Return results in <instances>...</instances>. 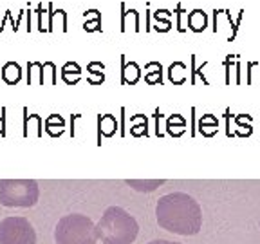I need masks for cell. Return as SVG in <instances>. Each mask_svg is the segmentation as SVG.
<instances>
[{
	"instance_id": "1",
	"label": "cell",
	"mask_w": 260,
	"mask_h": 244,
	"mask_svg": "<svg viewBox=\"0 0 260 244\" xmlns=\"http://www.w3.org/2000/svg\"><path fill=\"white\" fill-rule=\"evenodd\" d=\"M155 219L162 230L175 235H197L203 228V210L191 195L174 192L159 197Z\"/></svg>"
},
{
	"instance_id": "2",
	"label": "cell",
	"mask_w": 260,
	"mask_h": 244,
	"mask_svg": "<svg viewBox=\"0 0 260 244\" xmlns=\"http://www.w3.org/2000/svg\"><path fill=\"white\" fill-rule=\"evenodd\" d=\"M138 233V221L121 206H109L96 224V235L102 244H132Z\"/></svg>"
},
{
	"instance_id": "3",
	"label": "cell",
	"mask_w": 260,
	"mask_h": 244,
	"mask_svg": "<svg viewBox=\"0 0 260 244\" xmlns=\"http://www.w3.org/2000/svg\"><path fill=\"white\" fill-rule=\"evenodd\" d=\"M56 244H96V224L83 214H69L61 217L54 228Z\"/></svg>"
},
{
	"instance_id": "4",
	"label": "cell",
	"mask_w": 260,
	"mask_h": 244,
	"mask_svg": "<svg viewBox=\"0 0 260 244\" xmlns=\"http://www.w3.org/2000/svg\"><path fill=\"white\" fill-rule=\"evenodd\" d=\"M40 190L32 179H2L0 204L8 208H31L38 203Z\"/></svg>"
},
{
	"instance_id": "5",
	"label": "cell",
	"mask_w": 260,
	"mask_h": 244,
	"mask_svg": "<svg viewBox=\"0 0 260 244\" xmlns=\"http://www.w3.org/2000/svg\"><path fill=\"white\" fill-rule=\"evenodd\" d=\"M0 244H37V232L29 219L9 216L0 221Z\"/></svg>"
},
{
	"instance_id": "6",
	"label": "cell",
	"mask_w": 260,
	"mask_h": 244,
	"mask_svg": "<svg viewBox=\"0 0 260 244\" xmlns=\"http://www.w3.org/2000/svg\"><path fill=\"white\" fill-rule=\"evenodd\" d=\"M141 80V69L136 62H126L121 58V83L123 85H136Z\"/></svg>"
},
{
	"instance_id": "7",
	"label": "cell",
	"mask_w": 260,
	"mask_h": 244,
	"mask_svg": "<svg viewBox=\"0 0 260 244\" xmlns=\"http://www.w3.org/2000/svg\"><path fill=\"white\" fill-rule=\"evenodd\" d=\"M0 78L8 83V85H16L22 80V69L16 62H8V64L0 69Z\"/></svg>"
},
{
	"instance_id": "8",
	"label": "cell",
	"mask_w": 260,
	"mask_h": 244,
	"mask_svg": "<svg viewBox=\"0 0 260 244\" xmlns=\"http://www.w3.org/2000/svg\"><path fill=\"white\" fill-rule=\"evenodd\" d=\"M208 25V16L203 9H193L188 13V29L193 33H203Z\"/></svg>"
},
{
	"instance_id": "9",
	"label": "cell",
	"mask_w": 260,
	"mask_h": 244,
	"mask_svg": "<svg viewBox=\"0 0 260 244\" xmlns=\"http://www.w3.org/2000/svg\"><path fill=\"white\" fill-rule=\"evenodd\" d=\"M61 78L67 85H76L78 81L81 80V67L76 62H67L61 67Z\"/></svg>"
},
{
	"instance_id": "10",
	"label": "cell",
	"mask_w": 260,
	"mask_h": 244,
	"mask_svg": "<svg viewBox=\"0 0 260 244\" xmlns=\"http://www.w3.org/2000/svg\"><path fill=\"white\" fill-rule=\"evenodd\" d=\"M98 129H100V136H105V138H112L118 130V119L114 118L112 114H103L98 119Z\"/></svg>"
},
{
	"instance_id": "11",
	"label": "cell",
	"mask_w": 260,
	"mask_h": 244,
	"mask_svg": "<svg viewBox=\"0 0 260 244\" xmlns=\"http://www.w3.org/2000/svg\"><path fill=\"white\" fill-rule=\"evenodd\" d=\"M168 78L174 85H181L188 80V67L184 62H174L168 69Z\"/></svg>"
},
{
	"instance_id": "12",
	"label": "cell",
	"mask_w": 260,
	"mask_h": 244,
	"mask_svg": "<svg viewBox=\"0 0 260 244\" xmlns=\"http://www.w3.org/2000/svg\"><path fill=\"white\" fill-rule=\"evenodd\" d=\"M219 130V119L213 116V114H204L203 118L199 119V132L206 138H211V136L217 134Z\"/></svg>"
},
{
	"instance_id": "13",
	"label": "cell",
	"mask_w": 260,
	"mask_h": 244,
	"mask_svg": "<svg viewBox=\"0 0 260 244\" xmlns=\"http://www.w3.org/2000/svg\"><path fill=\"white\" fill-rule=\"evenodd\" d=\"M103 69H105V65H103L102 62H90V64L87 65V80H89V83H92V85L103 83V81H105Z\"/></svg>"
},
{
	"instance_id": "14",
	"label": "cell",
	"mask_w": 260,
	"mask_h": 244,
	"mask_svg": "<svg viewBox=\"0 0 260 244\" xmlns=\"http://www.w3.org/2000/svg\"><path fill=\"white\" fill-rule=\"evenodd\" d=\"M145 81L146 83H150V85H161L162 81V67L159 62H150V64H146L145 67Z\"/></svg>"
},
{
	"instance_id": "15",
	"label": "cell",
	"mask_w": 260,
	"mask_h": 244,
	"mask_svg": "<svg viewBox=\"0 0 260 244\" xmlns=\"http://www.w3.org/2000/svg\"><path fill=\"white\" fill-rule=\"evenodd\" d=\"M128 187H132L138 192H154L161 185H165V179H152V181H139V179H126L125 181Z\"/></svg>"
},
{
	"instance_id": "16",
	"label": "cell",
	"mask_w": 260,
	"mask_h": 244,
	"mask_svg": "<svg viewBox=\"0 0 260 244\" xmlns=\"http://www.w3.org/2000/svg\"><path fill=\"white\" fill-rule=\"evenodd\" d=\"M63 129H65V121L58 114H53V116H49V118L45 119V132H47L49 136H53V138L61 136L63 134Z\"/></svg>"
},
{
	"instance_id": "17",
	"label": "cell",
	"mask_w": 260,
	"mask_h": 244,
	"mask_svg": "<svg viewBox=\"0 0 260 244\" xmlns=\"http://www.w3.org/2000/svg\"><path fill=\"white\" fill-rule=\"evenodd\" d=\"M121 31H126L128 29V22L132 20V29L136 33L139 31V13L136 9H126L125 4H121Z\"/></svg>"
},
{
	"instance_id": "18",
	"label": "cell",
	"mask_w": 260,
	"mask_h": 244,
	"mask_svg": "<svg viewBox=\"0 0 260 244\" xmlns=\"http://www.w3.org/2000/svg\"><path fill=\"white\" fill-rule=\"evenodd\" d=\"M167 130H168V134L175 136V138L184 134V130H186V119H184L183 116H179V114H174L172 118H168Z\"/></svg>"
},
{
	"instance_id": "19",
	"label": "cell",
	"mask_w": 260,
	"mask_h": 244,
	"mask_svg": "<svg viewBox=\"0 0 260 244\" xmlns=\"http://www.w3.org/2000/svg\"><path fill=\"white\" fill-rule=\"evenodd\" d=\"M51 9H53V4H49L47 9H44V6H38L37 9V15H38V29H40L42 33H49L53 31V27H51Z\"/></svg>"
},
{
	"instance_id": "20",
	"label": "cell",
	"mask_w": 260,
	"mask_h": 244,
	"mask_svg": "<svg viewBox=\"0 0 260 244\" xmlns=\"http://www.w3.org/2000/svg\"><path fill=\"white\" fill-rule=\"evenodd\" d=\"M167 15H172L168 9H159V11L154 13V18H155V29L161 33H167L172 29V16H167Z\"/></svg>"
},
{
	"instance_id": "21",
	"label": "cell",
	"mask_w": 260,
	"mask_h": 244,
	"mask_svg": "<svg viewBox=\"0 0 260 244\" xmlns=\"http://www.w3.org/2000/svg\"><path fill=\"white\" fill-rule=\"evenodd\" d=\"M102 27V15L98 9H89L85 11V24H83V29L85 31H98Z\"/></svg>"
},
{
	"instance_id": "22",
	"label": "cell",
	"mask_w": 260,
	"mask_h": 244,
	"mask_svg": "<svg viewBox=\"0 0 260 244\" xmlns=\"http://www.w3.org/2000/svg\"><path fill=\"white\" fill-rule=\"evenodd\" d=\"M175 15H177V31L184 33L188 29V11H184L181 2L175 8Z\"/></svg>"
},
{
	"instance_id": "23",
	"label": "cell",
	"mask_w": 260,
	"mask_h": 244,
	"mask_svg": "<svg viewBox=\"0 0 260 244\" xmlns=\"http://www.w3.org/2000/svg\"><path fill=\"white\" fill-rule=\"evenodd\" d=\"M60 22V27L61 31H67V13L63 9H56V11L51 13V27H54V24Z\"/></svg>"
},
{
	"instance_id": "24",
	"label": "cell",
	"mask_w": 260,
	"mask_h": 244,
	"mask_svg": "<svg viewBox=\"0 0 260 244\" xmlns=\"http://www.w3.org/2000/svg\"><path fill=\"white\" fill-rule=\"evenodd\" d=\"M148 123H146V119L145 121L141 123V125H134L132 127V130H130V132H132V136H136V138H139V136H148Z\"/></svg>"
},
{
	"instance_id": "25",
	"label": "cell",
	"mask_w": 260,
	"mask_h": 244,
	"mask_svg": "<svg viewBox=\"0 0 260 244\" xmlns=\"http://www.w3.org/2000/svg\"><path fill=\"white\" fill-rule=\"evenodd\" d=\"M148 244H183V242H174V240H167V239H155V240H150Z\"/></svg>"
},
{
	"instance_id": "26",
	"label": "cell",
	"mask_w": 260,
	"mask_h": 244,
	"mask_svg": "<svg viewBox=\"0 0 260 244\" xmlns=\"http://www.w3.org/2000/svg\"><path fill=\"white\" fill-rule=\"evenodd\" d=\"M0 136H6V121H4V114H0Z\"/></svg>"
}]
</instances>
